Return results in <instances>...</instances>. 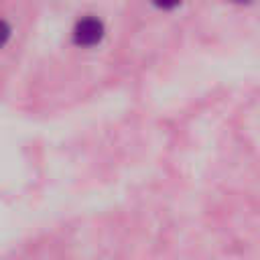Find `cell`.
Returning <instances> with one entry per match:
<instances>
[{"label":"cell","instance_id":"obj_1","mask_svg":"<svg viewBox=\"0 0 260 260\" xmlns=\"http://www.w3.org/2000/svg\"><path fill=\"white\" fill-rule=\"evenodd\" d=\"M102 39H104V22L100 18H95V16L81 18L75 24V28H73V41H75V45L91 47V45H98Z\"/></svg>","mask_w":260,"mask_h":260},{"label":"cell","instance_id":"obj_2","mask_svg":"<svg viewBox=\"0 0 260 260\" xmlns=\"http://www.w3.org/2000/svg\"><path fill=\"white\" fill-rule=\"evenodd\" d=\"M154 6H158V8H165V10H169V8H175V6H179L181 4V0H150Z\"/></svg>","mask_w":260,"mask_h":260},{"label":"cell","instance_id":"obj_3","mask_svg":"<svg viewBox=\"0 0 260 260\" xmlns=\"http://www.w3.org/2000/svg\"><path fill=\"white\" fill-rule=\"evenodd\" d=\"M236 2H248V0H236Z\"/></svg>","mask_w":260,"mask_h":260}]
</instances>
